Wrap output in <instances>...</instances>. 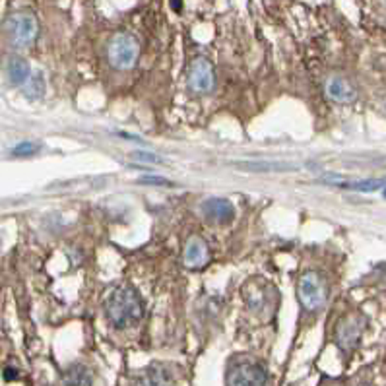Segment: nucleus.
<instances>
[{"instance_id":"obj_1","label":"nucleus","mask_w":386,"mask_h":386,"mask_svg":"<svg viewBox=\"0 0 386 386\" xmlns=\"http://www.w3.org/2000/svg\"><path fill=\"white\" fill-rule=\"evenodd\" d=\"M105 315L115 328H131L144 316V303L134 287H117L105 299Z\"/></svg>"},{"instance_id":"obj_2","label":"nucleus","mask_w":386,"mask_h":386,"mask_svg":"<svg viewBox=\"0 0 386 386\" xmlns=\"http://www.w3.org/2000/svg\"><path fill=\"white\" fill-rule=\"evenodd\" d=\"M4 33H6L12 47L28 49L37 39L39 23H37V18L31 12H14L4 21Z\"/></svg>"},{"instance_id":"obj_3","label":"nucleus","mask_w":386,"mask_h":386,"mask_svg":"<svg viewBox=\"0 0 386 386\" xmlns=\"http://www.w3.org/2000/svg\"><path fill=\"white\" fill-rule=\"evenodd\" d=\"M140 57V45L131 33H117L107 45V59L117 70H131Z\"/></svg>"},{"instance_id":"obj_4","label":"nucleus","mask_w":386,"mask_h":386,"mask_svg":"<svg viewBox=\"0 0 386 386\" xmlns=\"http://www.w3.org/2000/svg\"><path fill=\"white\" fill-rule=\"evenodd\" d=\"M297 297H299L301 307L309 313L320 311L326 305V299H328V289H326L325 280L316 272L303 274L297 282Z\"/></svg>"},{"instance_id":"obj_5","label":"nucleus","mask_w":386,"mask_h":386,"mask_svg":"<svg viewBox=\"0 0 386 386\" xmlns=\"http://www.w3.org/2000/svg\"><path fill=\"white\" fill-rule=\"evenodd\" d=\"M227 386H266V371L254 361H239L227 371Z\"/></svg>"},{"instance_id":"obj_6","label":"nucleus","mask_w":386,"mask_h":386,"mask_svg":"<svg viewBox=\"0 0 386 386\" xmlns=\"http://www.w3.org/2000/svg\"><path fill=\"white\" fill-rule=\"evenodd\" d=\"M215 84V74H213L212 62L204 57L194 59L191 68H189V88L198 95L210 93Z\"/></svg>"},{"instance_id":"obj_7","label":"nucleus","mask_w":386,"mask_h":386,"mask_svg":"<svg viewBox=\"0 0 386 386\" xmlns=\"http://www.w3.org/2000/svg\"><path fill=\"white\" fill-rule=\"evenodd\" d=\"M363 330H365V318L363 316L354 315L344 318L336 330L338 346L346 349V351H351L359 344V338L363 334Z\"/></svg>"},{"instance_id":"obj_8","label":"nucleus","mask_w":386,"mask_h":386,"mask_svg":"<svg viewBox=\"0 0 386 386\" xmlns=\"http://www.w3.org/2000/svg\"><path fill=\"white\" fill-rule=\"evenodd\" d=\"M202 213L208 222L225 225L235 218V208L227 198H208L202 202Z\"/></svg>"},{"instance_id":"obj_9","label":"nucleus","mask_w":386,"mask_h":386,"mask_svg":"<svg viewBox=\"0 0 386 386\" xmlns=\"http://www.w3.org/2000/svg\"><path fill=\"white\" fill-rule=\"evenodd\" d=\"M326 93H328V97L336 103H351L356 102L357 97V92L356 88L346 80V78H340V76H334V78H330L328 84H326Z\"/></svg>"},{"instance_id":"obj_10","label":"nucleus","mask_w":386,"mask_h":386,"mask_svg":"<svg viewBox=\"0 0 386 386\" xmlns=\"http://www.w3.org/2000/svg\"><path fill=\"white\" fill-rule=\"evenodd\" d=\"M184 264L189 268H200L208 262V244L200 237H191L184 247Z\"/></svg>"},{"instance_id":"obj_11","label":"nucleus","mask_w":386,"mask_h":386,"mask_svg":"<svg viewBox=\"0 0 386 386\" xmlns=\"http://www.w3.org/2000/svg\"><path fill=\"white\" fill-rule=\"evenodd\" d=\"M133 386H173L167 371L162 367H148L146 371L138 373Z\"/></svg>"},{"instance_id":"obj_12","label":"nucleus","mask_w":386,"mask_h":386,"mask_svg":"<svg viewBox=\"0 0 386 386\" xmlns=\"http://www.w3.org/2000/svg\"><path fill=\"white\" fill-rule=\"evenodd\" d=\"M61 386H93V376L88 367L72 365L62 375Z\"/></svg>"},{"instance_id":"obj_13","label":"nucleus","mask_w":386,"mask_h":386,"mask_svg":"<svg viewBox=\"0 0 386 386\" xmlns=\"http://www.w3.org/2000/svg\"><path fill=\"white\" fill-rule=\"evenodd\" d=\"M30 76V64H28L26 59H21V57L10 59V62H8V80H10V84H14V86H23Z\"/></svg>"},{"instance_id":"obj_14","label":"nucleus","mask_w":386,"mask_h":386,"mask_svg":"<svg viewBox=\"0 0 386 386\" xmlns=\"http://www.w3.org/2000/svg\"><path fill=\"white\" fill-rule=\"evenodd\" d=\"M23 93L30 99H39L41 95L45 93V78H43L41 72H35L28 78V81L23 84Z\"/></svg>"},{"instance_id":"obj_15","label":"nucleus","mask_w":386,"mask_h":386,"mask_svg":"<svg viewBox=\"0 0 386 386\" xmlns=\"http://www.w3.org/2000/svg\"><path fill=\"white\" fill-rule=\"evenodd\" d=\"M385 184V181H359V183H351L346 184L347 189H354V191H363V193H371V191H376Z\"/></svg>"},{"instance_id":"obj_16","label":"nucleus","mask_w":386,"mask_h":386,"mask_svg":"<svg viewBox=\"0 0 386 386\" xmlns=\"http://www.w3.org/2000/svg\"><path fill=\"white\" fill-rule=\"evenodd\" d=\"M39 152V146L33 142H23V144H18L16 148H14V152L12 155H33V153Z\"/></svg>"},{"instance_id":"obj_17","label":"nucleus","mask_w":386,"mask_h":386,"mask_svg":"<svg viewBox=\"0 0 386 386\" xmlns=\"http://www.w3.org/2000/svg\"><path fill=\"white\" fill-rule=\"evenodd\" d=\"M138 183L140 184H157V186H167V184H171L167 179H163V177H155V175H148V177H140L138 179Z\"/></svg>"},{"instance_id":"obj_18","label":"nucleus","mask_w":386,"mask_h":386,"mask_svg":"<svg viewBox=\"0 0 386 386\" xmlns=\"http://www.w3.org/2000/svg\"><path fill=\"white\" fill-rule=\"evenodd\" d=\"M133 157L134 160H140V162H146V163L162 162V157H160V155H155V153H150V152H134Z\"/></svg>"},{"instance_id":"obj_19","label":"nucleus","mask_w":386,"mask_h":386,"mask_svg":"<svg viewBox=\"0 0 386 386\" xmlns=\"http://www.w3.org/2000/svg\"><path fill=\"white\" fill-rule=\"evenodd\" d=\"M0 66H2V55H0Z\"/></svg>"},{"instance_id":"obj_20","label":"nucleus","mask_w":386,"mask_h":386,"mask_svg":"<svg viewBox=\"0 0 386 386\" xmlns=\"http://www.w3.org/2000/svg\"><path fill=\"white\" fill-rule=\"evenodd\" d=\"M385 198H386V189H385Z\"/></svg>"}]
</instances>
